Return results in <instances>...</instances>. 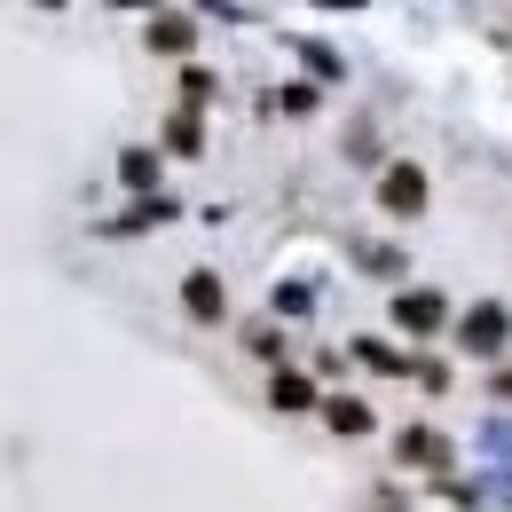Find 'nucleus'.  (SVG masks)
Returning a JSON list of instances; mask_svg holds the SVG:
<instances>
[{
    "mask_svg": "<svg viewBox=\"0 0 512 512\" xmlns=\"http://www.w3.org/2000/svg\"><path fill=\"white\" fill-rule=\"evenodd\" d=\"M379 197H386V213H418V205H426V174H418V166H394L379 182Z\"/></svg>",
    "mask_w": 512,
    "mask_h": 512,
    "instance_id": "obj_1",
    "label": "nucleus"
},
{
    "mask_svg": "<svg viewBox=\"0 0 512 512\" xmlns=\"http://www.w3.org/2000/svg\"><path fill=\"white\" fill-rule=\"evenodd\" d=\"M394 316L410 323V331H434V323H442V300H434V292H402V300H394Z\"/></svg>",
    "mask_w": 512,
    "mask_h": 512,
    "instance_id": "obj_2",
    "label": "nucleus"
},
{
    "mask_svg": "<svg viewBox=\"0 0 512 512\" xmlns=\"http://www.w3.org/2000/svg\"><path fill=\"white\" fill-rule=\"evenodd\" d=\"M182 300H190V316H221V284H213L205 268H197L190 284H182Z\"/></svg>",
    "mask_w": 512,
    "mask_h": 512,
    "instance_id": "obj_3",
    "label": "nucleus"
},
{
    "mask_svg": "<svg viewBox=\"0 0 512 512\" xmlns=\"http://www.w3.org/2000/svg\"><path fill=\"white\" fill-rule=\"evenodd\" d=\"M465 339H473V347H497V339H505V308H473V316H465Z\"/></svg>",
    "mask_w": 512,
    "mask_h": 512,
    "instance_id": "obj_4",
    "label": "nucleus"
},
{
    "mask_svg": "<svg viewBox=\"0 0 512 512\" xmlns=\"http://www.w3.org/2000/svg\"><path fill=\"white\" fill-rule=\"evenodd\" d=\"M323 418H331V426H339V434H363V426H371V410H363V402H347V394H339V402H331V410H323Z\"/></svg>",
    "mask_w": 512,
    "mask_h": 512,
    "instance_id": "obj_5",
    "label": "nucleus"
},
{
    "mask_svg": "<svg viewBox=\"0 0 512 512\" xmlns=\"http://www.w3.org/2000/svg\"><path fill=\"white\" fill-rule=\"evenodd\" d=\"M150 40H158V48H190V16H158Z\"/></svg>",
    "mask_w": 512,
    "mask_h": 512,
    "instance_id": "obj_6",
    "label": "nucleus"
},
{
    "mask_svg": "<svg viewBox=\"0 0 512 512\" xmlns=\"http://www.w3.org/2000/svg\"><path fill=\"white\" fill-rule=\"evenodd\" d=\"M276 402H284V410H308L316 394H308V379H292V371H284V379H276Z\"/></svg>",
    "mask_w": 512,
    "mask_h": 512,
    "instance_id": "obj_7",
    "label": "nucleus"
}]
</instances>
